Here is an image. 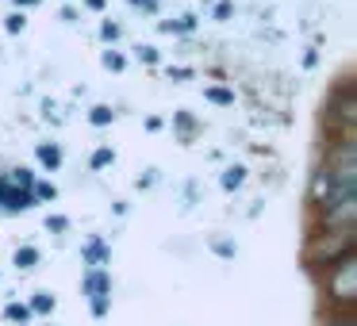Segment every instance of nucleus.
I'll use <instances>...</instances> for the list:
<instances>
[{"mask_svg": "<svg viewBox=\"0 0 357 326\" xmlns=\"http://www.w3.org/2000/svg\"><path fill=\"white\" fill-rule=\"evenodd\" d=\"M326 295L334 300L338 311H349L357 300V257L342 254L338 261L326 265Z\"/></svg>", "mask_w": 357, "mask_h": 326, "instance_id": "obj_2", "label": "nucleus"}, {"mask_svg": "<svg viewBox=\"0 0 357 326\" xmlns=\"http://www.w3.org/2000/svg\"><path fill=\"white\" fill-rule=\"evenodd\" d=\"M357 154L349 131L326 150V162L311 177V203L319 208L326 231H349L357 215Z\"/></svg>", "mask_w": 357, "mask_h": 326, "instance_id": "obj_1", "label": "nucleus"}, {"mask_svg": "<svg viewBox=\"0 0 357 326\" xmlns=\"http://www.w3.org/2000/svg\"><path fill=\"white\" fill-rule=\"evenodd\" d=\"M323 326H357V323L346 315V311H342V315H331V318H323Z\"/></svg>", "mask_w": 357, "mask_h": 326, "instance_id": "obj_3", "label": "nucleus"}]
</instances>
